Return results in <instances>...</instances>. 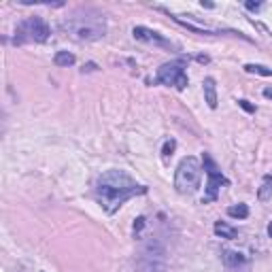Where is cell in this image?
I'll return each mask as SVG.
<instances>
[{
  "label": "cell",
  "mask_w": 272,
  "mask_h": 272,
  "mask_svg": "<svg viewBox=\"0 0 272 272\" xmlns=\"http://www.w3.org/2000/svg\"><path fill=\"white\" fill-rule=\"evenodd\" d=\"M96 194L106 213H115L126 200L147 194V187L138 185L124 170H106L96 181Z\"/></svg>",
  "instance_id": "obj_1"
},
{
  "label": "cell",
  "mask_w": 272,
  "mask_h": 272,
  "mask_svg": "<svg viewBox=\"0 0 272 272\" xmlns=\"http://www.w3.org/2000/svg\"><path fill=\"white\" fill-rule=\"evenodd\" d=\"M62 30H66L77 40H100L106 36V17L96 9H81L72 13L62 22Z\"/></svg>",
  "instance_id": "obj_2"
},
{
  "label": "cell",
  "mask_w": 272,
  "mask_h": 272,
  "mask_svg": "<svg viewBox=\"0 0 272 272\" xmlns=\"http://www.w3.org/2000/svg\"><path fill=\"white\" fill-rule=\"evenodd\" d=\"M136 272H166L168 260H166V249L158 238H147L142 240L138 253L134 260Z\"/></svg>",
  "instance_id": "obj_3"
},
{
  "label": "cell",
  "mask_w": 272,
  "mask_h": 272,
  "mask_svg": "<svg viewBox=\"0 0 272 272\" xmlns=\"http://www.w3.org/2000/svg\"><path fill=\"white\" fill-rule=\"evenodd\" d=\"M200 179H202V166L196 158H183L181 164L176 166L174 172V189L183 196L194 194L200 187Z\"/></svg>",
  "instance_id": "obj_4"
},
{
  "label": "cell",
  "mask_w": 272,
  "mask_h": 272,
  "mask_svg": "<svg viewBox=\"0 0 272 272\" xmlns=\"http://www.w3.org/2000/svg\"><path fill=\"white\" fill-rule=\"evenodd\" d=\"M49 26L43 17H28L24 19L22 24L17 26L15 30V38H13V43L15 45H26V43H45L47 38H49Z\"/></svg>",
  "instance_id": "obj_5"
},
{
  "label": "cell",
  "mask_w": 272,
  "mask_h": 272,
  "mask_svg": "<svg viewBox=\"0 0 272 272\" xmlns=\"http://www.w3.org/2000/svg\"><path fill=\"white\" fill-rule=\"evenodd\" d=\"M158 83L162 85H172L176 90H185L187 87V74H185V62L183 60H174V62H168V64H162L158 68V74H155Z\"/></svg>",
  "instance_id": "obj_6"
},
{
  "label": "cell",
  "mask_w": 272,
  "mask_h": 272,
  "mask_svg": "<svg viewBox=\"0 0 272 272\" xmlns=\"http://www.w3.org/2000/svg\"><path fill=\"white\" fill-rule=\"evenodd\" d=\"M204 172H206V176H208V183H206V194H204L202 202L206 204V202L217 200V194H219L221 185H228L230 181L223 176V172L217 168V164L213 162V158H210L208 153H204Z\"/></svg>",
  "instance_id": "obj_7"
},
{
  "label": "cell",
  "mask_w": 272,
  "mask_h": 272,
  "mask_svg": "<svg viewBox=\"0 0 272 272\" xmlns=\"http://www.w3.org/2000/svg\"><path fill=\"white\" fill-rule=\"evenodd\" d=\"M134 38L136 40H142V43H149V45H155L160 47V49H166V51H179V47H176L172 40H168L166 36H162L160 32H155L151 28H145V26H136L132 30Z\"/></svg>",
  "instance_id": "obj_8"
},
{
  "label": "cell",
  "mask_w": 272,
  "mask_h": 272,
  "mask_svg": "<svg viewBox=\"0 0 272 272\" xmlns=\"http://www.w3.org/2000/svg\"><path fill=\"white\" fill-rule=\"evenodd\" d=\"M221 262H223V266H226L228 270H238L240 266L247 264V257H244L242 253H238V251L223 249L221 251Z\"/></svg>",
  "instance_id": "obj_9"
},
{
  "label": "cell",
  "mask_w": 272,
  "mask_h": 272,
  "mask_svg": "<svg viewBox=\"0 0 272 272\" xmlns=\"http://www.w3.org/2000/svg\"><path fill=\"white\" fill-rule=\"evenodd\" d=\"M202 90H204V100L210 108H217V85L213 77H206L202 81Z\"/></svg>",
  "instance_id": "obj_10"
},
{
  "label": "cell",
  "mask_w": 272,
  "mask_h": 272,
  "mask_svg": "<svg viewBox=\"0 0 272 272\" xmlns=\"http://www.w3.org/2000/svg\"><path fill=\"white\" fill-rule=\"evenodd\" d=\"M213 230H215V234H217V236L228 238V240H234V238L238 236V230H236V228H232V226H228L226 221H217Z\"/></svg>",
  "instance_id": "obj_11"
},
{
  "label": "cell",
  "mask_w": 272,
  "mask_h": 272,
  "mask_svg": "<svg viewBox=\"0 0 272 272\" xmlns=\"http://www.w3.org/2000/svg\"><path fill=\"white\" fill-rule=\"evenodd\" d=\"M53 64L56 66H62V68H68L74 64V56L70 51H58L56 56H53Z\"/></svg>",
  "instance_id": "obj_12"
},
{
  "label": "cell",
  "mask_w": 272,
  "mask_h": 272,
  "mask_svg": "<svg viewBox=\"0 0 272 272\" xmlns=\"http://www.w3.org/2000/svg\"><path fill=\"white\" fill-rule=\"evenodd\" d=\"M257 198H260L262 202H268L272 200V174H268L266 179H264L260 192H257Z\"/></svg>",
  "instance_id": "obj_13"
},
{
  "label": "cell",
  "mask_w": 272,
  "mask_h": 272,
  "mask_svg": "<svg viewBox=\"0 0 272 272\" xmlns=\"http://www.w3.org/2000/svg\"><path fill=\"white\" fill-rule=\"evenodd\" d=\"M228 215L230 217H234V219H247L249 217V206L247 204H234V206H230L228 208Z\"/></svg>",
  "instance_id": "obj_14"
},
{
  "label": "cell",
  "mask_w": 272,
  "mask_h": 272,
  "mask_svg": "<svg viewBox=\"0 0 272 272\" xmlns=\"http://www.w3.org/2000/svg\"><path fill=\"white\" fill-rule=\"evenodd\" d=\"M244 70L251 74H262V77H272V68L262 64H244Z\"/></svg>",
  "instance_id": "obj_15"
},
{
  "label": "cell",
  "mask_w": 272,
  "mask_h": 272,
  "mask_svg": "<svg viewBox=\"0 0 272 272\" xmlns=\"http://www.w3.org/2000/svg\"><path fill=\"white\" fill-rule=\"evenodd\" d=\"M174 147H176V142L174 140H168L166 145H164V153H162V155H164V158H170V155H172V151H174Z\"/></svg>",
  "instance_id": "obj_16"
},
{
  "label": "cell",
  "mask_w": 272,
  "mask_h": 272,
  "mask_svg": "<svg viewBox=\"0 0 272 272\" xmlns=\"http://www.w3.org/2000/svg\"><path fill=\"white\" fill-rule=\"evenodd\" d=\"M238 104H240V106H242L247 113H255V106H253V104H249L247 100H238Z\"/></svg>",
  "instance_id": "obj_17"
},
{
  "label": "cell",
  "mask_w": 272,
  "mask_h": 272,
  "mask_svg": "<svg viewBox=\"0 0 272 272\" xmlns=\"http://www.w3.org/2000/svg\"><path fill=\"white\" fill-rule=\"evenodd\" d=\"M244 6H247L249 11H260L262 9V2H244Z\"/></svg>",
  "instance_id": "obj_18"
},
{
  "label": "cell",
  "mask_w": 272,
  "mask_h": 272,
  "mask_svg": "<svg viewBox=\"0 0 272 272\" xmlns=\"http://www.w3.org/2000/svg\"><path fill=\"white\" fill-rule=\"evenodd\" d=\"M142 226H145V217H138V219H136V223H134V230L138 232V230H142Z\"/></svg>",
  "instance_id": "obj_19"
},
{
  "label": "cell",
  "mask_w": 272,
  "mask_h": 272,
  "mask_svg": "<svg viewBox=\"0 0 272 272\" xmlns=\"http://www.w3.org/2000/svg\"><path fill=\"white\" fill-rule=\"evenodd\" d=\"M85 70H96V64H87V66H83V72Z\"/></svg>",
  "instance_id": "obj_20"
},
{
  "label": "cell",
  "mask_w": 272,
  "mask_h": 272,
  "mask_svg": "<svg viewBox=\"0 0 272 272\" xmlns=\"http://www.w3.org/2000/svg\"><path fill=\"white\" fill-rule=\"evenodd\" d=\"M198 62H202V64H206V62H208V58H206V56H198Z\"/></svg>",
  "instance_id": "obj_21"
},
{
  "label": "cell",
  "mask_w": 272,
  "mask_h": 272,
  "mask_svg": "<svg viewBox=\"0 0 272 272\" xmlns=\"http://www.w3.org/2000/svg\"><path fill=\"white\" fill-rule=\"evenodd\" d=\"M264 96H266V98H272V90H264Z\"/></svg>",
  "instance_id": "obj_22"
},
{
  "label": "cell",
  "mask_w": 272,
  "mask_h": 272,
  "mask_svg": "<svg viewBox=\"0 0 272 272\" xmlns=\"http://www.w3.org/2000/svg\"><path fill=\"white\" fill-rule=\"evenodd\" d=\"M268 234H270V238H272V223H270V226H268Z\"/></svg>",
  "instance_id": "obj_23"
}]
</instances>
